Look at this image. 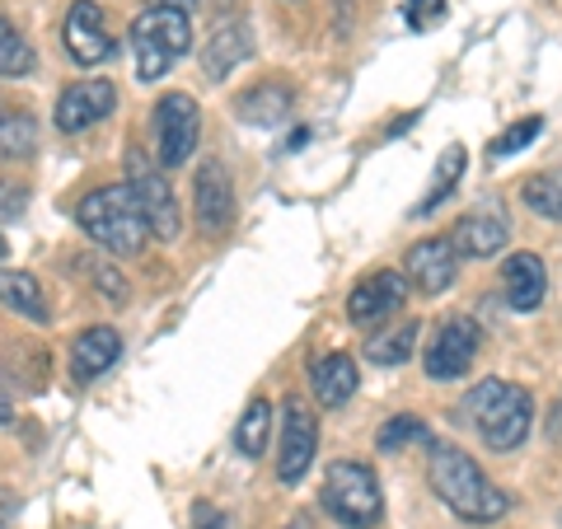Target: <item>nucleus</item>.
Returning a JSON list of instances; mask_svg holds the SVG:
<instances>
[{
	"mask_svg": "<svg viewBox=\"0 0 562 529\" xmlns=\"http://www.w3.org/2000/svg\"><path fill=\"white\" fill-rule=\"evenodd\" d=\"M24 206H29L24 188H14V183H0V216H5V221H14V216H20Z\"/></svg>",
	"mask_w": 562,
	"mask_h": 529,
	"instance_id": "2f4dec72",
	"label": "nucleus"
},
{
	"mask_svg": "<svg viewBox=\"0 0 562 529\" xmlns=\"http://www.w3.org/2000/svg\"><path fill=\"white\" fill-rule=\"evenodd\" d=\"M192 52V24H188V10L179 5H146L132 20V66H136V80H165L173 66Z\"/></svg>",
	"mask_w": 562,
	"mask_h": 529,
	"instance_id": "20e7f679",
	"label": "nucleus"
},
{
	"mask_svg": "<svg viewBox=\"0 0 562 529\" xmlns=\"http://www.w3.org/2000/svg\"><path fill=\"white\" fill-rule=\"evenodd\" d=\"M113 109H117L113 80H76V85H66L57 99V132L80 136V132H90L94 122L109 117Z\"/></svg>",
	"mask_w": 562,
	"mask_h": 529,
	"instance_id": "ddd939ff",
	"label": "nucleus"
},
{
	"mask_svg": "<svg viewBox=\"0 0 562 529\" xmlns=\"http://www.w3.org/2000/svg\"><path fill=\"white\" fill-rule=\"evenodd\" d=\"M422 338V328L408 319V324H398V333H380L375 342H366V361H375V365H403L413 357V347Z\"/></svg>",
	"mask_w": 562,
	"mask_h": 529,
	"instance_id": "a878e982",
	"label": "nucleus"
},
{
	"mask_svg": "<svg viewBox=\"0 0 562 529\" xmlns=\"http://www.w3.org/2000/svg\"><path fill=\"white\" fill-rule=\"evenodd\" d=\"M281 454H277V479L281 483H301L310 464H314V450H319V421L305 408L301 398H286L281 408Z\"/></svg>",
	"mask_w": 562,
	"mask_h": 529,
	"instance_id": "1a4fd4ad",
	"label": "nucleus"
},
{
	"mask_svg": "<svg viewBox=\"0 0 562 529\" xmlns=\"http://www.w3.org/2000/svg\"><path fill=\"white\" fill-rule=\"evenodd\" d=\"M38 150V122L24 109H0V160H29Z\"/></svg>",
	"mask_w": 562,
	"mask_h": 529,
	"instance_id": "5701e85b",
	"label": "nucleus"
},
{
	"mask_svg": "<svg viewBox=\"0 0 562 529\" xmlns=\"http://www.w3.org/2000/svg\"><path fill=\"white\" fill-rule=\"evenodd\" d=\"M286 529H314V525H310V520H291Z\"/></svg>",
	"mask_w": 562,
	"mask_h": 529,
	"instance_id": "f704fd0d",
	"label": "nucleus"
},
{
	"mask_svg": "<svg viewBox=\"0 0 562 529\" xmlns=\"http://www.w3.org/2000/svg\"><path fill=\"white\" fill-rule=\"evenodd\" d=\"M525 206L539 211V216H549V221H562V165L525 179Z\"/></svg>",
	"mask_w": 562,
	"mask_h": 529,
	"instance_id": "bb28decb",
	"label": "nucleus"
},
{
	"mask_svg": "<svg viewBox=\"0 0 562 529\" xmlns=\"http://www.w3.org/2000/svg\"><path fill=\"white\" fill-rule=\"evenodd\" d=\"M5 254H10V244H5V235H0V262H5Z\"/></svg>",
	"mask_w": 562,
	"mask_h": 529,
	"instance_id": "c9c22d12",
	"label": "nucleus"
},
{
	"mask_svg": "<svg viewBox=\"0 0 562 529\" xmlns=\"http://www.w3.org/2000/svg\"><path fill=\"white\" fill-rule=\"evenodd\" d=\"M14 417V408H10V398H5V390H0V427H5V421Z\"/></svg>",
	"mask_w": 562,
	"mask_h": 529,
	"instance_id": "72a5a7b5",
	"label": "nucleus"
},
{
	"mask_svg": "<svg viewBox=\"0 0 562 529\" xmlns=\"http://www.w3.org/2000/svg\"><path fill=\"white\" fill-rule=\"evenodd\" d=\"M192 216L202 235H225L235 225V179L221 160H206L192 183Z\"/></svg>",
	"mask_w": 562,
	"mask_h": 529,
	"instance_id": "9d476101",
	"label": "nucleus"
},
{
	"mask_svg": "<svg viewBox=\"0 0 562 529\" xmlns=\"http://www.w3.org/2000/svg\"><path fill=\"white\" fill-rule=\"evenodd\" d=\"M122 357V338H117V328H85L76 342H70V380H80V384H90L99 375H109V370L117 365Z\"/></svg>",
	"mask_w": 562,
	"mask_h": 529,
	"instance_id": "2eb2a0df",
	"label": "nucleus"
},
{
	"mask_svg": "<svg viewBox=\"0 0 562 529\" xmlns=\"http://www.w3.org/2000/svg\"><path fill=\"white\" fill-rule=\"evenodd\" d=\"M464 160H469L464 146H446V150H441V160H436V173H431L427 198H422V202L413 206L417 216H427V211H436V206H441V202L450 198V188L460 183V173H464Z\"/></svg>",
	"mask_w": 562,
	"mask_h": 529,
	"instance_id": "b1692460",
	"label": "nucleus"
},
{
	"mask_svg": "<svg viewBox=\"0 0 562 529\" xmlns=\"http://www.w3.org/2000/svg\"><path fill=\"white\" fill-rule=\"evenodd\" d=\"M446 0H403V20H408L413 33H431L446 24Z\"/></svg>",
	"mask_w": 562,
	"mask_h": 529,
	"instance_id": "c756f323",
	"label": "nucleus"
},
{
	"mask_svg": "<svg viewBox=\"0 0 562 529\" xmlns=\"http://www.w3.org/2000/svg\"><path fill=\"white\" fill-rule=\"evenodd\" d=\"M357 384H361V375H357V361H351L347 351H328V357L310 361V390L324 408H342V403L357 394Z\"/></svg>",
	"mask_w": 562,
	"mask_h": 529,
	"instance_id": "6ab92c4d",
	"label": "nucleus"
},
{
	"mask_svg": "<svg viewBox=\"0 0 562 529\" xmlns=\"http://www.w3.org/2000/svg\"><path fill=\"white\" fill-rule=\"evenodd\" d=\"M268 440H272V403L254 398L235 427V450L244 460H258V454H268Z\"/></svg>",
	"mask_w": 562,
	"mask_h": 529,
	"instance_id": "4be33fe9",
	"label": "nucleus"
},
{
	"mask_svg": "<svg viewBox=\"0 0 562 529\" xmlns=\"http://www.w3.org/2000/svg\"><path fill=\"white\" fill-rule=\"evenodd\" d=\"M249 52H254L249 24H239V20H221L216 29H211L206 52H202V70H206V80H225L239 61H249Z\"/></svg>",
	"mask_w": 562,
	"mask_h": 529,
	"instance_id": "f3484780",
	"label": "nucleus"
},
{
	"mask_svg": "<svg viewBox=\"0 0 562 529\" xmlns=\"http://www.w3.org/2000/svg\"><path fill=\"white\" fill-rule=\"evenodd\" d=\"M33 61L38 57H33L29 38L5 20V14H0V76H29Z\"/></svg>",
	"mask_w": 562,
	"mask_h": 529,
	"instance_id": "cd10ccee",
	"label": "nucleus"
},
{
	"mask_svg": "<svg viewBox=\"0 0 562 529\" xmlns=\"http://www.w3.org/2000/svg\"><path fill=\"white\" fill-rule=\"evenodd\" d=\"M479 361V324L460 319V314H450V319L436 324L431 342H427V357H422V365H427V380H464L469 365Z\"/></svg>",
	"mask_w": 562,
	"mask_h": 529,
	"instance_id": "6e6552de",
	"label": "nucleus"
},
{
	"mask_svg": "<svg viewBox=\"0 0 562 529\" xmlns=\"http://www.w3.org/2000/svg\"><path fill=\"white\" fill-rule=\"evenodd\" d=\"M403 277H408V286H417L422 295H441L446 286H454V277H460V249L441 235L417 239L408 258H403Z\"/></svg>",
	"mask_w": 562,
	"mask_h": 529,
	"instance_id": "4468645a",
	"label": "nucleus"
},
{
	"mask_svg": "<svg viewBox=\"0 0 562 529\" xmlns=\"http://www.w3.org/2000/svg\"><path fill=\"white\" fill-rule=\"evenodd\" d=\"M291 85H281V80H262L254 85L244 99H235V117L239 122H249V127H277V122H286L291 117Z\"/></svg>",
	"mask_w": 562,
	"mask_h": 529,
	"instance_id": "aec40b11",
	"label": "nucleus"
},
{
	"mask_svg": "<svg viewBox=\"0 0 562 529\" xmlns=\"http://www.w3.org/2000/svg\"><path fill=\"white\" fill-rule=\"evenodd\" d=\"M61 38H66V52L76 66H103L117 52L113 33H109V20L94 0H76L66 10V24H61Z\"/></svg>",
	"mask_w": 562,
	"mask_h": 529,
	"instance_id": "9b49d317",
	"label": "nucleus"
},
{
	"mask_svg": "<svg viewBox=\"0 0 562 529\" xmlns=\"http://www.w3.org/2000/svg\"><path fill=\"white\" fill-rule=\"evenodd\" d=\"M431 492L469 525H492L512 506L479 460H469L460 446H441V440H431Z\"/></svg>",
	"mask_w": 562,
	"mask_h": 529,
	"instance_id": "f257e3e1",
	"label": "nucleus"
},
{
	"mask_svg": "<svg viewBox=\"0 0 562 529\" xmlns=\"http://www.w3.org/2000/svg\"><path fill=\"white\" fill-rule=\"evenodd\" d=\"M198 136H202V109L192 94H165L155 103V160L165 169H179L198 155Z\"/></svg>",
	"mask_w": 562,
	"mask_h": 529,
	"instance_id": "0eeeda50",
	"label": "nucleus"
},
{
	"mask_svg": "<svg viewBox=\"0 0 562 529\" xmlns=\"http://www.w3.org/2000/svg\"><path fill=\"white\" fill-rule=\"evenodd\" d=\"M502 286H506V300H512L516 314H535L549 295V272H543V258L535 254H512L502 268Z\"/></svg>",
	"mask_w": 562,
	"mask_h": 529,
	"instance_id": "dca6fc26",
	"label": "nucleus"
},
{
	"mask_svg": "<svg viewBox=\"0 0 562 529\" xmlns=\"http://www.w3.org/2000/svg\"><path fill=\"white\" fill-rule=\"evenodd\" d=\"M464 421H473L487 450H520L525 436L535 427V398L525 384H506V380H479L460 403Z\"/></svg>",
	"mask_w": 562,
	"mask_h": 529,
	"instance_id": "f03ea898",
	"label": "nucleus"
},
{
	"mask_svg": "<svg viewBox=\"0 0 562 529\" xmlns=\"http://www.w3.org/2000/svg\"><path fill=\"white\" fill-rule=\"evenodd\" d=\"M506 235H512V225L497 211H469V216L454 225L450 244L460 249V258H492L506 249Z\"/></svg>",
	"mask_w": 562,
	"mask_h": 529,
	"instance_id": "a211bd4d",
	"label": "nucleus"
},
{
	"mask_svg": "<svg viewBox=\"0 0 562 529\" xmlns=\"http://www.w3.org/2000/svg\"><path fill=\"white\" fill-rule=\"evenodd\" d=\"M192 529H231V520H225L221 506L198 502V506H192Z\"/></svg>",
	"mask_w": 562,
	"mask_h": 529,
	"instance_id": "7c9ffc66",
	"label": "nucleus"
},
{
	"mask_svg": "<svg viewBox=\"0 0 562 529\" xmlns=\"http://www.w3.org/2000/svg\"><path fill=\"white\" fill-rule=\"evenodd\" d=\"M324 510L347 529H375L384 516V492L371 464L357 460H338L324 473V492H319Z\"/></svg>",
	"mask_w": 562,
	"mask_h": 529,
	"instance_id": "39448f33",
	"label": "nucleus"
},
{
	"mask_svg": "<svg viewBox=\"0 0 562 529\" xmlns=\"http://www.w3.org/2000/svg\"><path fill=\"white\" fill-rule=\"evenodd\" d=\"M403 300H408V277L394 272V268L371 272V277H361L357 286H351V295H347V319L361 324V328H371L380 319H390L394 309H403Z\"/></svg>",
	"mask_w": 562,
	"mask_h": 529,
	"instance_id": "f8f14e48",
	"label": "nucleus"
},
{
	"mask_svg": "<svg viewBox=\"0 0 562 529\" xmlns=\"http://www.w3.org/2000/svg\"><path fill=\"white\" fill-rule=\"evenodd\" d=\"M0 305L24 314L33 324H52V309H47V295L38 286V277L24 272V268H0Z\"/></svg>",
	"mask_w": 562,
	"mask_h": 529,
	"instance_id": "412c9836",
	"label": "nucleus"
},
{
	"mask_svg": "<svg viewBox=\"0 0 562 529\" xmlns=\"http://www.w3.org/2000/svg\"><path fill=\"white\" fill-rule=\"evenodd\" d=\"M76 221L94 244H103L109 254H122V258L140 254L146 239H150V225H146V216H140V206H136L127 183H109V188L85 192L80 206H76Z\"/></svg>",
	"mask_w": 562,
	"mask_h": 529,
	"instance_id": "7ed1b4c3",
	"label": "nucleus"
},
{
	"mask_svg": "<svg viewBox=\"0 0 562 529\" xmlns=\"http://www.w3.org/2000/svg\"><path fill=\"white\" fill-rule=\"evenodd\" d=\"M549 436L562 440V398H558V408H553V417H549Z\"/></svg>",
	"mask_w": 562,
	"mask_h": 529,
	"instance_id": "473e14b6",
	"label": "nucleus"
},
{
	"mask_svg": "<svg viewBox=\"0 0 562 529\" xmlns=\"http://www.w3.org/2000/svg\"><path fill=\"white\" fill-rule=\"evenodd\" d=\"M431 427L422 417H413V413H398V417H390L384 427L375 431V446H380V454H398L403 446H431Z\"/></svg>",
	"mask_w": 562,
	"mask_h": 529,
	"instance_id": "393cba45",
	"label": "nucleus"
},
{
	"mask_svg": "<svg viewBox=\"0 0 562 529\" xmlns=\"http://www.w3.org/2000/svg\"><path fill=\"white\" fill-rule=\"evenodd\" d=\"M122 169H127V188H132V198L140 206V216H146V225H150V235L155 239H173L183 230V216H179V202H173L169 179L146 160V150L140 146H127Z\"/></svg>",
	"mask_w": 562,
	"mask_h": 529,
	"instance_id": "423d86ee",
	"label": "nucleus"
},
{
	"mask_svg": "<svg viewBox=\"0 0 562 529\" xmlns=\"http://www.w3.org/2000/svg\"><path fill=\"white\" fill-rule=\"evenodd\" d=\"M539 136H543V117H520L487 146V160H512V155H520L525 146H535Z\"/></svg>",
	"mask_w": 562,
	"mask_h": 529,
	"instance_id": "c85d7f7f",
	"label": "nucleus"
}]
</instances>
